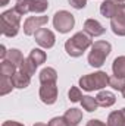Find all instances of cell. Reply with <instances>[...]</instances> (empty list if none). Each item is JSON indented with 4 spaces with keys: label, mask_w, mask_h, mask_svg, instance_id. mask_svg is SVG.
I'll list each match as a JSON object with an SVG mask.
<instances>
[{
    "label": "cell",
    "mask_w": 125,
    "mask_h": 126,
    "mask_svg": "<svg viewBox=\"0 0 125 126\" xmlns=\"http://www.w3.org/2000/svg\"><path fill=\"white\" fill-rule=\"evenodd\" d=\"M91 46H93L91 37L85 31H80V32H77V34H74L65 43V51L71 57H81L84 54V51L87 48H90Z\"/></svg>",
    "instance_id": "1"
},
{
    "label": "cell",
    "mask_w": 125,
    "mask_h": 126,
    "mask_svg": "<svg viewBox=\"0 0 125 126\" xmlns=\"http://www.w3.org/2000/svg\"><path fill=\"white\" fill-rule=\"evenodd\" d=\"M21 16L15 9H9L0 15V27H1V34L4 37H16L19 28H21Z\"/></svg>",
    "instance_id": "2"
},
{
    "label": "cell",
    "mask_w": 125,
    "mask_h": 126,
    "mask_svg": "<svg viewBox=\"0 0 125 126\" xmlns=\"http://www.w3.org/2000/svg\"><path fill=\"white\" fill-rule=\"evenodd\" d=\"M80 87L84 91H99L103 90L109 85V75L103 70L94 72V73H88V75H83L78 81Z\"/></svg>",
    "instance_id": "3"
},
{
    "label": "cell",
    "mask_w": 125,
    "mask_h": 126,
    "mask_svg": "<svg viewBox=\"0 0 125 126\" xmlns=\"http://www.w3.org/2000/svg\"><path fill=\"white\" fill-rule=\"evenodd\" d=\"M112 51V46L107 41H94L91 46V51L88 53V64L93 67H102L104 64V60Z\"/></svg>",
    "instance_id": "4"
},
{
    "label": "cell",
    "mask_w": 125,
    "mask_h": 126,
    "mask_svg": "<svg viewBox=\"0 0 125 126\" xmlns=\"http://www.w3.org/2000/svg\"><path fill=\"white\" fill-rule=\"evenodd\" d=\"M13 9L22 16L27 13H44L49 9V1L47 0H18Z\"/></svg>",
    "instance_id": "5"
},
{
    "label": "cell",
    "mask_w": 125,
    "mask_h": 126,
    "mask_svg": "<svg viewBox=\"0 0 125 126\" xmlns=\"http://www.w3.org/2000/svg\"><path fill=\"white\" fill-rule=\"evenodd\" d=\"M53 27L61 34H68L75 27V18L68 10H59L53 15Z\"/></svg>",
    "instance_id": "6"
},
{
    "label": "cell",
    "mask_w": 125,
    "mask_h": 126,
    "mask_svg": "<svg viewBox=\"0 0 125 126\" xmlns=\"http://www.w3.org/2000/svg\"><path fill=\"white\" fill-rule=\"evenodd\" d=\"M38 95H40V100L44 104H47V106L55 104L56 100H58V95H59L58 82H44V84H41Z\"/></svg>",
    "instance_id": "7"
},
{
    "label": "cell",
    "mask_w": 125,
    "mask_h": 126,
    "mask_svg": "<svg viewBox=\"0 0 125 126\" xmlns=\"http://www.w3.org/2000/svg\"><path fill=\"white\" fill-rule=\"evenodd\" d=\"M110 28L112 32L118 37H125V3L119 6L115 16L110 19Z\"/></svg>",
    "instance_id": "8"
},
{
    "label": "cell",
    "mask_w": 125,
    "mask_h": 126,
    "mask_svg": "<svg viewBox=\"0 0 125 126\" xmlns=\"http://www.w3.org/2000/svg\"><path fill=\"white\" fill-rule=\"evenodd\" d=\"M47 22H49L47 16H28L24 22V34L25 35H34Z\"/></svg>",
    "instance_id": "9"
},
{
    "label": "cell",
    "mask_w": 125,
    "mask_h": 126,
    "mask_svg": "<svg viewBox=\"0 0 125 126\" xmlns=\"http://www.w3.org/2000/svg\"><path fill=\"white\" fill-rule=\"evenodd\" d=\"M34 38H35V43L43 48H52L55 46V43H56L55 34L50 30H47V28H40L34 34Z\"/></svg>",
    "instance_id": "10"
},
{
    "label": "cell",
    "mask_w": 125,
    "mask_h": 126,
    "mask_svg": "<svg viewBox=\"0 0 125 126\" xmlns=\"http://www.w3.org/2000/svg\"><path fill=\"white\" fill-rule=\"evenodd\" d=\"M121 4H122V1H119V0H104V1L100 4V13H102L104 18L112 19Z\"/></svg>",
    "instance_id": "11"
},
{
    "label": "cell",
    "mask_w": 125,
    "mask_h": 126,
    "mask_svg": "<svg viewBox=\"0 0 125 126\" xmlns=\"http://www.w3.org/2000/svg\"><path fill=\"white\" fill-rule=\"evenodd\" d=\"M84 31L87 32L90 37H100V35H103L106 32V30L103 28V25L99 21L90 18V19H87L84 22Z\"/></svg>",
    "instance_id": "12"
},
{
    "label": "cell",
    "mask_w": 125,
    "mask_h": 126,
    "mask_svg": "<svg viewBox=\"0 0 125 126\" xmlns=\"http://www.w3.org/2000/svg\"><path fill=\"white\" fill-rule=\"evenodd\" d=\"M96 100H97V104L100 107H110L116 103V97L110 91H100L96 95Z\"/></svg>",
    "instance_id": "13"
},
{
    "label": "cell",
    "mask_w": 125,
    "mask_h": 126,
    "mask_svg": "<svg viewBox=\"0 0 125 126\" xmlns=\"http://www.w3.org/2000/svg\"><path fill=\"white\" fill-rule=\"evenodd\" d=\"M10 79H12V82H13V87L18 88V90L27 88V87L30 85V82H31V76H28V75H25V73H22V72H19V70H16V73H15Z\"/></svg>",
    "instance_id": "14"
},
{
    "label": "cell",
    "mask_w": 125,
    "mask_h": 126,
    "mask_svg": "<svg viewBox=\"0 0 125 126\" xmlns=\"http://www.w3.org/2000/svg\"><path fill=\"white\" fill-rule=\"evenodd\" d=\"M63 117L66 119V122L69 123V126H78V123L83 120V111L80 109H69L66 110V113L63 114Z\"/></svg>",
    "instance_id": "15"
},
{
    "label": "cell",
    "mask_w": 125,
    "mask_h": 126,
    "mask_svg": "<svg viewBox=\"0 0 125 126\" xmlns=\"http://www.w3.org/2000/svg\"><path fill=\"white\" fill-rule=\"evenodd\" d=\"M112 72L115 76L125 79V56L116 57L112 63Z\"/></svg>",
    "instance_id": "16"
},
{
    "label": "cell",
    "mask_w": 125,
    "mask_h": 126,
    "mask_svg": "<svg viewBox=\"0 0 125 126\" xmlns=\"http://www.w3.org/2000/svg\"><path fill=\"white\" fill-rule=\"evenodd\" d=\"M44 82H58V72L53 67H44L40 72V84Z\"/></svg>",
    "instance_id": "17"
},
{
    "label": "cell",
    "mask_w": 125,
    "mask_h": 126,
    "mask_svg": "<svg viewBox=\"0 0 125 126\" xmlns=\"http://www.w3.org/2000/svg\"><path fill=\"white\" fill-rule=\"evenodd\" d=\"M28 59L31 60L37 67L40 66V64H43V63L46 62V59H47V54H46V51H43L41 48H32L31 51H30V56H28Z\"/></svg>",
    "instance_id": "18"
},
{
    "label": "cell",
    "mask_w": 125,
    "mask_h": 126,
    "mask_svg": "<svg viewBox=\"0 0 125 126\" xmlns=\"http://www.w3.org/2000/svg\"><path fill=\"white\" fill-rule=\"evenodd\" d=\"M16 69H18V66L13 64L12 62H9V60H3V62L0 63V75L1 76L12 78L16 73Z\"/></svg>",
    "instance_id": "19"
},
{
    "label": "cell",
    "mask_w": 125,
    "mask_h": 126,
    "mask_svg": "<svg viewBox=\"0 0 125 126\" xmlns=\"http://www.w3.org/2000/svg\"><path fill=\"white\" fill-rule=\"evenodd\" d=\"M81 106H83V109L85 110V111H88V113H93L97 110V107H99V104H97V100L91 97V95H84L83 98H81Z\"/></svg>",
    "instance_id": "20"
},
{
    "label": "cell",
    "mask_w": 125,
    "mask_h": 126,
    "mask_svg": "<svg viewBox=\"0 0 125 126\" xmlns=\"http://www.w3.org/2000/svg\"><path fill=\"white\" fill-rule=\"evenodd\" d=\"M18 70L22 72V73H25V75H28V76H32V75H35L37 66L27 57V59H24V60L21 62V64L18 66Z\"/></svg>",
    "instance_id": "21"
},
{
    "label": "cell",
    "mask_w": 125,
    "mask_h": 126,
    "mask_svg": "<svg viewBox=\"0 0 125 126\" xmlns=\"http://www.w3.org/2000/svg\"><path fill=\"white\" fill-rule=\"evenodd\" d=\"M122 125H124V116H122L121 110L112 111L107 116V126H122Z\"/></svg>",
    "instance_id": "22"
},
{
    "label": "cell",
    "mask_w": 125,
    "mask_h": 126,
    "mask_svg": "<svg viewBox=\"0 0 125 126\" xmlns=\"http://www.w3.org/2000/svg\"><path fill=\"white\" fill-rule=\"evenodd\" d=\"M13 88H15V87H13L12 79L7 78V76H1V75H0V95L9 94Z\"/></svg>",
    "instance_id": "23"
},
{
    "label": "cell",
    "mask_w": 125,
    "mask_h": 126,
    "mask_svg": "<svg viewBox=\"0 0 125 126\" xmlns=\"http://www.w3.org/2000/svg\"><path fill=\"white\" fill-rule=\"evenodd\" d=\"M6 60L12 62L13 64H16V66H19V64H21V62L24 60V56H22V53H21L18 48H10V50L7 51Z\"/></svg>",
    "instance_id": "24"
},
{
    "label": "cell",
    "mask_w": 125,
    "mask_h": 126,
    "mask_svg": "<svg viewBox=\"0 0 125 126\" xmlns=\"http://www.w3.org/2000/svg\"><path fill=\"white\" fill-rule=\"evenodd\" d=\"M68 97H69V101L78 103V101H81V98H83L84 95H83L81 90H80L78 87H71V90H69V93H68Z\"/></svg>",
    "instance_id": "25"
},
{
    "label": "cell",
    "mask_w": 125,
    "mask_h": 126,
    "mask_svg": "<svg viewBox=\"0 0 125 126\" xmlns=\"http://www.w3.org/2000/svg\"><path fill=\"white\" fill-rule=\"evenodd\" d=\"M109 85L113 88V90H116V91H121L122 88H124L125 85V79H122V78H118V76H110L109 78Z\"/></svg>",
    "instance_id": "26"
},
{
    "label": "cell",
    "mask_w": 125,
    "mask_h": 126,
    "mask_svg": "<svg viewBox=\"0 0 125 126\" xmlns=\"http://www.w3.org/2000/svg\"><path fill=\"white\" fill-rule=\"evenodd\" d=\"M47 125H49V126H69V123L66 122V119H65L63 116H62V117L59 116V117H53Z\"/></svg>",
    "instance_id": "27"
},
{
    "label": "cell",
    "mask_w": 125,
    "mask_h": 126,
    "mask_svg": "<svg viewBox=\"0 0 125 126\" xmlns=\"http://www.w3.org/2000/svg\"><path fill=\"white\" fill-rule=\"evenodd\" d=\"M68 3L74 7V9H84L87 6V0H68Z\"/></svg>",
    "instance_id": "28"
},
{
    "label": "cell",
    "mask_w": 125,
    "mask_h": 126,
    "mask_svg": "<svg viewBox=\"0 0 125 126\" xmlns=\"http://www.w3.org/2000/svg\"><path fill=\"white\" fill-rule=\"evenodd\" d=\"M85 126H107V123H103V122L99 120V119H91V120L87 122Z\"/></svg>",
    "instance_id": "29"
},
{
    "label": "cell",
    "mask_w": 125,
    "mask_h": 126,
    "mask_svg": "<svg viewBox=\"0 0 125 126\" xmlns=\"http://www.w3.org/2000/svg\"><path fill=\"white\" fill-rule=\"evenodd\" d=\"M1 126H24V125L19 123V122H15V120H6V122H3Z\"/></svg>",
    "instance_id": "30"
},
{
    "label": "cell",
    "mask_w": 125,
    "mask_h": 126,
    "mask_svg": "<svg viewBox=\"0 0 125 126\" xmlns=\"http://www.w3.org/2000/svg\"><path fill=\"white\" fill-rule=\"evenodd\" d=\"M6 56H7L6 47H4V46H0V59H1V60H4V59H6Z\"/></svg>",
    "instance_id": "31"
},
{
    "label": "cell",
    "mask_w": 125,
    "mask_h": 126,
    "mask_svg": "<svg viewBox=\"0 0 125 126\" xmlns=\"http://www.w3.org/2000/svg\"><path fill=\"white\" fill-rule=\"evenodd\" d=\"M9 3V0H0V6H6Z\"/></svg>",
    "instance_id": "32"
},
{
    "label": "cell",
    "mask_w": 125,
    "mask_h": 126,
    "mask_svg": "<svg viewBox=\"0 0 125 126\" xmlns=\"http://www.w3.org/2000/svg\"><path fill=\"white\" fill-rule=\"evenodd\" d=\"M121 111H122V116H124V125L122 126H125V107L124 109H121Z\"/></svg>",
    "instance_id": "33"
},
{
    "label": "cell",
    "mask_w": 125,
    "mask_h": 126,
    "mask_svg": "<svg viewBox=\"0 0 125 126\" xmlns=\"http://www.w3.org/2000/svg\"><path fill=\"white\" fill-rule=\"evenodd\" d=\"M121 94H122V97H124V98H125V85H124V88L121 90Z\"/></svg>",
    "instance_id": "34"
},
{
    "label": "cell",
    "mask_w": 125,
    "mask_h": 126,
    "mask_svg": "<svg viewBox=\"0 0 125 126\" xmlns=\"http://www.w3.org/2000/svg\"><path fill=\"white\" fill-rule=\"evenodd\" d=\"M34 126H49V125H46V123H35Z\"/></svg>",
    "instance_id": "35"
},
{
    "label": "cell",
    "mask_w": 125,
    "mask_h": 126,
    "mask_svg": "<svg viewBox=\"0 0 125 126\" xmlns=\"http://www.w3.org/2000/svg\"><path fill=\"white\" fill-rule=\"evenodd\" d=\"M119 1H122V3H124V1H125V0H119Z\"/></svg>",
    "instance_id": "36"
},
{
    "label": "cell",
    "mask_w": 125,
    "mask_h": 126,
    "mask_svg": "<svg viewBox=\"0 0 125 126\" xmlns=\"http://www.w3.org/2000/svg\"><path fill=\"white\" fill-rule=\"evenodd\" d=\"M16 1H18V0H16Z\"/></svg>",
    "instance_id": "37"
}]
</instances>
